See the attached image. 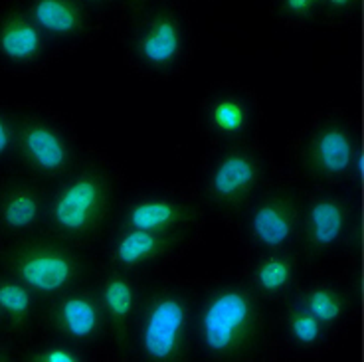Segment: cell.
<instances>
[{
	"mask_svg": "<svg viewBox=\"0 0 364 362\" xmlns=\"http://www.w3.org/2000/svg\"><path fill=\"white\" fill-rule=\"evenodd\" d=\"M36 361L42 362H77V356L70 351H65V348H50V351H46L38 356Z\"/></svg>",
	"mask_w": 364,
	"mask_h": 362,
	"instance_id": "cell-23",
	"label": "cell"
},
{
	"mask_svg": "<svg viewBox=\"0 0 364 362\" xmlns=\"http://www.w3.org/2000/svg\"><path fill=\"white\" fill-rule=\"evenodd\" d=\"M0 307L9 313L16 323H22L30 309V295L16 283H0Z\"/></svg>",
	"mask_w": 364,
	"mask_h": 362,
	"instance_id": "cell-21",
	"label": "cell"
},
{
	"mask_svg": "<svg viewBox=\"0 0 364 362\" xmlns=\"http://www.w3.org/2000/svg\"><path fill=\"white\" fill-rule=\"evenodd\" d=\"M257 169L246 154H228L212 176V194L220 202H237L255 184Z\"/></svg>",
	"mask_w": 364,
	"mask_h": 362,
	"instance_id": "cell-5",
	"label": "cell"
},
{
	"mask_svg": "<svg viewBox=\"0 0 364 362\" xmlns=\"http://www.w3.org/2000/svg\"><path fill=\"white\" fill-rule=\"evenodd\" d=\"M12 143V135H10L9 125L4 123V119H0V156L6 153Z\"/></svg>",
	"mask_w": 364,
	"mask_h": 362,
	"instance_id": "cell-24",
	"label": "cell"
},
{
	"mask_svg": "<svg viewBox=\"0 0 364 362\" xmlns=\"http://www.w3.org/2000/svg\"><path fill=\"white\" fill-rule=\"evenodd\" d=\"M103 297H105V305L109 309L111 317L115 319V323L121 326L127 321V317L131 315V309H133V289H131V285L121 277H111L105 283Z\"/></svg>",
	"mask_w": 364,
	"mask_h": 362,
	"instance_id": "cell-17",
	"label": "cell"
},
{
	"mask_svg": "<svg viewBox=\"0 0 364 362\" xmlns=\"http://www.w3.org/2000/svg\"><path fill=\"white\" fill-rule=\"evenodd\" d=\"M311 4H313V0H287V9L291 10V12H307L311 9Z\"/></svg>",
	"mask_w": 364,
	"mask_h": 362,
	"instance_id": "cell-25",
	"label": "cell"
},
{
	"mask_svg": "<svg viewBox=\"0 0 364 362\" xmlns=\"http://www.w3.org/2000/svg\"><path fill=\"white\" fill-rule=\"evenodd\" d=\"M293 222H295V212L291 206L282 200H273V202H265L255 210L252 218V230L255 238L264 245L279 247L289 240Z\"/></svg>",
	"mask_w": 364,
	"mask_h": 362,
	"instance_id": "cell-6",
	"label": "cell"
},
{
	"mask_svg": "<svg viewBox=\"0 0 364 362\" xmlns=\"http://www.w3.org/2000/svg\"><path fill=\"white\" fill-rule=\"evenodd\" d=\"M164 245L166 242L163 238H159L155 232L135 228L133 232L121 238V242L117 244V260L125 265H136V263L161 254Z\"/></svg>",
	"mask_w": 364,
	"mask_h": 362,
	"instance_id": "cell-14",
	"label": "cell"
},
{
	"mask_svg": "<svg viewBox=\"0 0 364 362\" xmlns=\"http://www.w3.org/2000/svg\"><path fill=\"white\" fill-rule=\"evenodd\" d=\"M363 169H364L363 154L358 153V154H356V172H358V176H363Z\"/></svg>",
	"mask_w": 364,
	"mask_h": 362,
	"instance_id": "cell-26",
	"label": "cell"
},
{
	"mask_svg": "<svg viewBox=\"0 0 364 362\" xmlns=\"http://www.w3.org/2000/svg\"><path fill=\"white\" fill-rule=\"evenodd\" d=\"M181 46L178 30L171 20H159L141 42V54L146 62L163 65L171 62Z\"/></svg>",
	"mask_w": 364,
	"mask_h": 362,
	"instance_id": "cell-12",
	"label": "cell"
},
{
	"mask_svg": "<svg viewBox=\"0 0 364 362\" xmlns=\"http://www.w3.org/2000/svg\"><path fill=\"white\" fill-rule=\"evenodd\" d=\"M291 333L301 344L315 343L321 335V323L311 313H295L291 317Z\"/></svg>",
	"mask_w": 364,
	"mask_h": 362,
	"instance_id": "cell-22",
	"label": "cell"
},
{
	"mask_svg": "<svg viewBox=\"0 0 364 362\" xmlns=\"http://www.w3.org/2000/svg\"><path fill=\"white\" fill-rule=\"evenodd\" d=\"M331 4L337 6V9H343V6H348V4H350V0H331Z\"/></svg>",
	"mask_w": 364,
	"mask_h": 362,
	"instance_id": "cell-27",
	"label": "cell"
},
{
	"mask_svg": "<svg viewBox=\"0 0 364 362\" xmlns=\"http://www.w3.org/2000/svg\"><path fill=\"white\" fill-rule=\"evenodd\" d=\"M254 325V303L244 291L228 289L208 303L202 315V339L216 354L236 351Z\"/></svg>",
	"mask_w": 364,
	"mask_h": 362,
	"instance_id": "cell-1",
	"label": "cell"
},
{
	"mask_svg": "<svg viewBox=\"0 0 364 362\" xmlns=\"http://www.w3.org/2000/svg\"><path fill=\"white\" fill-rule=\"evenodd\" d=\"M40 204L36 194L28 191H16L10 194L2 204V220L4 224L14 230H24L36 222Z\"/></svg>",
	"mask_w": 364,
	"mask_h": 362,
	"instance_id": "cell-16",
	"label": "cell"
},
{
	"mask_svg": "<svg viewBox=\"0 0 364 362\" xmlns=\"http://www.w3.org/2000/svg\"><path fill=\"white\" fill-rule=\"evenodd\" d=\"M0 50L10 60H30L40 50V34L32 24L14 20L9 22L0 32Z\"/></svg>",
	"mask_w": 364,
	"mask_h": 362,
	"instance_id": "cell-13",
	"label": "cell"
},
{
	"mask_svg": "<svg viewBox=\"0 0 364 362\" xmlns=\"http://www.w3.org/2000/svg\"><path fill=\"white\" fill-rule=\"evenodd\" d=\"M307 309L318 323H333L343 313V303L331 289H313L307 297Z\"/></svg>",
	"mask_w": 364,
	"mask_h": 362,
	"instance_id": "cell-19",
	"label": "cell"
},
{
	"mask_svg": "<svg viewBox=\"0 0 364 362\" xmlns=\"http://www.w3.org/2000/svg\"><path fill=\"white\" fill-rule=\"evenodd\" d=\"M105 204V192L95 176H82L65 188L54 204V220L58 226L80 234L97 224Z\"/></svg>",
	"mask_w": 364,
	"mask_h": 362,
	"instance_id": "cell-3",
	"label": "cell"
},
{
	"mask_svg": "<svg viewBox=\"0 0 364 362\" xmlns=\"http://www.w3.org/2000/svg\"><path fill=\"white\" fill-rule=\"evenodd\" d=\"M186 309L176 297L156 299L146 313L141 344L153 361H171L181 351Z\"/></svg>",
	"mask_w": 364,
	"mask_h": 362,
	"instance_id": "cell-2",
	"label": "cell"
},
{
	"mask_svg": "<svg viewBox=\"0 0 364 362\" xmlns=\"http://www.w3.org/2000/svg\"><path fill=\"white\" fill-rule=\"evenodd\" d=\"M291 277V263L282 257H269L257 267V283L267 293L283 289Z\"/></svg>",
	"mask_w": 364,
	"mask_h": 362,
	"instance_id": "cell-18",
	"label": "cell"
},
{
	"mask_svg": "<svg viewBox=\"0 0 364 362\" xmlns=\"http://www.w3.org/2000/svg\"><path fill=\"white\" fill-rule=\"evenodd\" d=\"M34 18L40 26L54 34L73 32L80 24L77 12L65 0H38L34 6Z\"/></svg>",
	"mask_w": 364,
	"mask_h": 362,
	"instance_id": "cell-15",
	"label": "cell"
},
{
	"mask_svg": "<svg viewBox=\"0 0 364 362\" xmlns=\"http://www.w3.org/2000/svg\"><path fill=\"white\" fill-rule=\"evenodd\" d=\"M24 149L30 161L42 171L55 172L64 169L68 163L64 141L44 125H32L24 131Z\"/></svg>",
	"mask_w": 364,
	"mask_h": 362,
	"instance_id": "cell-8",
	"label": "cell"
},
{
	"mask_svg": "<svg viewBox=\"0 0 364 362\" xmlns=\"http://www.w3.org/2000/svg\"><path fill=\"white\" fill-rule=\"evenodd\" d=\"M60 325L75 339H90L100 326V313L87 297H68L60 305Z\"/></svg>",
	"mask_w": 364,
	"mask_h": 362,
	"instance_id": "cell-10",
	"label": "cell"
},
{
	"mask_svg": "<svg viewBox=\"0 0 364 362\" xmlns=\"http://www.w3.org/2000/svg\"><path fill=\"white\" fill-rule=\"evenodd\" d=\"M212 121L222 133H237L246 123V111L240 101L222 100L212 109Z\"/></svg>",
	"mask_w": 364,
	"mask_h": 362,
	"instance_id": "cell-20",
	"label": "cell"
},
{
	"mask_svg": "<svg viewBox=\"0 0 364 362\" xmlns=\"http://www.w3.org/2000/svg\"><path fill=\"white\" fill-rule=\"evenodd\" d=\"M345 228V208L337 200H318L309 212V242L313 247H328Z\"/></svg>",
	"mask_w": 364,
	"mask_h": 362,
	"instance_id": "cell-9",
	"label": "cell"
},
{
	"mask_svg": "<svg viewBox=\"0 0 364 362\" xmlns=\"http://www.w3.org/2000/svg\"><path fill=\"white\" fill-rule=\"evenodd\" d=\"M186 218V210L176 206L166 200H153V202H141L129 214V224L139 230H163L178 224Z\"/></svg>",
	"mask_w": 364,
	"mask_h": 362,
	"instance_id": "cell-11",
	"label": "cell"
},
{
	"mask_svg": "<svg viewBox=\"0 0 364 362\" xmlns=\"http://www.w3.org/2000/svg\"><path fill=\"white\" fill-rule=\"evenodd\" d=\"M16 267L20 280L40 293L64 289L75 273V263L70 255L46 247H38L22 255Z\"/></svg>",
	"mask_w": 364,
	"mask_h": 362,
	"instance_id": "cell-4",
	"label": "cell"
},
{
	"mask_svg": "<svg viewBox=\"0 0 364 362\" xmlns=\"http://www.w3.org/2000/svg\"><path fill=\"white\" fill-rule=\"evenodd\" d=\"M313 166L325 174H341L350 166L353 145L345 131L337 127L321 131L311 149Z\"/></svg>",
	"mask_w": 364,
	"mask_h": 362,
	"instance_id": "cell-7",
	"label": "cell"
}]
</instances>
